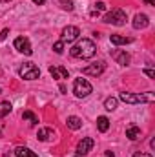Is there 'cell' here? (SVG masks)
Returning a JSON list of instances; mask_svg holds the SVG:
<instances>
[{"instance_id": "obj_18", "label": "cell", "mask_w": 155, "mask_h": 157, "mask_svg": "<svg viewBox=\"0 0 155 157\" xmlns=\"http://www.w3.org/2000/svg\"><path fill=\"white\" fill-rule=\"evenodd\" d=\"M15 154H17V157H39L35 152H31V150L26 148V146H17V148H15Z\"/></svg>"}, {"instance_id": "obj_29", "label": "cell", "mask_w": 155, "mask_h": 157, "mask_svg": "<svg viewBox=\"0 0 155 157\" xmlns=\"http://www.w3.org/2000/svg\"><path fill=\"white\" fill-rule=\"evenodd\" d=\"M33 4H37V6H42V4H46V0H33Z\"/></svg>"}, {"instance_id": "obj_33", "label": "cell", "mask_w": 155, "mask_h": 157, "mask_svg": "<svg viewBox=\"0 0 155 157\" xmlns=\"http://www.w3.org/2000/svg\"><path fill=\"white\" fill-rule=\"evenodd\" d=\"M0 93H2V88H0Z\"/></svg>"}, {"instance_id": "obj_22", "label": "cell", "mask_w": 155, "mask_h": 157, "mask_svg": "<svg viewBox=\"0 0 155 157\" xmlns=\"http://www.w3.org/2000/svg\"><path fill=\"white\" fill-rule=\"evenodd\" d=\"M53 51H55L57 55H62V53H64V42H62V40H57V42L53 44Z\"/></svg>"}, {"instance_id": "obj_12", "label": "cell", "mask_w": 155, "mask_h": 157, "mask_svg": "<svg viewBox=\"0 0 155 157\" xmlns=\"http://www.w3.org/2000/svg\"><path fill=\"white\" fill-rule=\"evenodd\" d=\"M49 73L53 78H70V73L64 66H51L49 68Z\"/></svg>"}, {"instance_id": "obj_5", "label": "cell", "mask_w": 155, "mask_h": 157, "mask_svg": "<svg viewBox=\"0 0 155 157\" xmlns=\"http://www.w3.org/2000/svg\"><path fill=\"white\" fill-rule=\"evenodd\" d=\"M104 70H106V64H104L102 60H99V62H95V64H89V66L82 68V75H89V77H100V75L104 73Z\"/></svg>"}, {"instance_id": "obj_4", "label": "cell", "mask_w": 155, "mask_h": 157, "mask_svg": "<svg viewBox=\"0 0 155 157\" xmlns=\"http://www.w3.org/2000/svg\"><path fill=\"white\" fill-rule=\"evenodd\" d=\"M91 91H93V86H91L86 78H75V80H73V93H75V97L86 99Z\"/></svg>"}, {"instance_id": "obj_27", "label": "cell", "mask_w": 155, "mask_h": 157, "mask_svg": "<svg viewBox=\"0 0 155 157\" xmlns=\"http://www.w3.org/2000/svg\"><path fill=\"white\" fill-rule=\"evenodd\" d=\"M7 35H9V29H2V31H0V40H6Z\"/></svg>"}, {"instance_id": "obj_30", "label": "cell", "mask_w": 155, "mask_h": 157, "mask_svg": "<svg viewBox=\"0 0 155 157\" xmlns=\"http://www.w3.org/2000/svg\"><path fill=\"white\" fill-rule=\"evenodd\" d=\"M104 154H106V157H115V154H113L112 150H108V152H104Z\"/></svg>"}, {"instance_id": "obj_1", "label": "cell", "mask_w": 155, "mask_h": 157, "mask_svg": "<svg viewBox=\"0 0 155 157\" xmlns=\"http://www.w3.org/2000/svg\"><path fill=\"white\" fill-rule=\"evenodd\" d=\"M70 53H71V57H75V59H91V57H95V53H97V46H95V42L89 39H80L70 49Z\"/></svg>"}, {"instance_id": "obj_21", "label": "cell", "mask_w": 155, "mask_h": 157, "mask_svg": "<svg viewBox=\"0 0 155 157\" xmlns=\"http://www.w3.org/2000/svg\"><path fill=\"white\" fill-rule=\"evenodd\" d=\"M22 119L29 121L31 124H37V122H39V119H37V115H35L33 112H24V113H22Z\"/></svg>"}, {"instance_id": "obj_2", "label": "cell", "mask_w": 155, "mask_h": 157, "mask_svg": "<svg viewBox=\"0 0 155 157\" xmlns=\"http://www.w3.org/2000/svg\"><path fill=\"white\" fill-rule=\"evenodd\" d=\"M126 20H128V17H126V13L122 11V9H112V11H108L106 15H104V18H102V22H106V24H112V26H124L126 24Z\"/></svg>"}, {"instance_id": "obj_19", "label": "cell", "mask_w": 155, "mask_h": 157, "mask_svg": "<svg viewBox=\"0 0 155 157\" xmlns=\"http://www.w3.org/2000/svg\"><path fill=\"white\" fill-rule=\"evenodd\" d=\"M11 110H13L11 102H9V101H2V102H0V119H4L6 115H9Z\"/></svg>"}, {"instance_id": "obj_28", "label": "cell", "mask_w": 155, "mask_h": 157, "mask_svg": "<svg viewBox=\"0 0 155 157\" xmlns=\"http://www.w3.org/2000/svg\"><path fill=\"white\" fill-rule=\"evenodd\" d=\"M133 157H153L152 154H144V152H135Z\"/></svg>"}, {"instance_id": "obj_31", "label": "cell", "mask_w": 155, "mask_h": 157, "mask_svg": "<svg viewBox=\"0 0 155 157\" xmlns=\"http://www.w3.org/2000/svg\"><path fill=\"white\" fill-rule=\"evenodd\" d=\"M144 2H146L148 6H155V0H144Z\"/></svg>"}, {"instance_id": "obj_20", "label": "cell", "mask_w": 155, "mask_h": 157, "mask_svg": "<svg viewBox=\"0 0 155 157\" xmlns=\"http://www.w3.org/2000/svg\"><path fill=\"white\" fill-rule=\"evenodd\" d=\"M117 104H119V99H115V97H108V99L104 101V108H106L108 112H113L117 108Z\"/></svg>"}, {"instance_id": "obj_6", "label": "cell", "mask_w": 155, "mask_h": 157, "mask_svg": "<svg viewBox=\"0 0 155 157\" xmlns=\"http://www.w3.org/2000/svg\"><path fill=\"white\" fill-rule=\"evenodd\" d=\"M93 139L91 137H84L82 141H78L77 144V150H75V157H86L89 152H91V148H93Z\"/></svg>"}, {"instance_id": "obj_26", "label": "cell", "mask_w": 155, "mask_h": 157, "mask_svg": "<svg viewBox=\"0 0 155 157\" xmlns=\"http://www.w3.org/2000/svg\"><path fill=\"white\" fill-rule=\"evenodd\" d=\"M104 9H106V4H104V2H97V4H95V11L100 13V11H104Z\"/></svg>"}, {"instance_id": "obj_13", "label": "cell", "mask_w": 155, "mask_h": 157, "mask_svg": "<svg viewBox=\"0 0 155 157\" xmlns=\"http://www.w3.org/2000/svg\"><path fill=\"white\" fill-rule=\"evenodd\" d=\"M37 137H39V141H51L53 137H55V130L53 128H40L39 133H37Z\"/></svg>"}, {"instance_id": "obj_15", "label": "cell", "mask_w": 155, "mask_h": 157, "mask_svg": "<svg viewBox=\"0 0 155 157\" xmlns=\"http://www.w3.org/2000/svg\"><path fill=\"white\" fill-rule=\"evenodd\" d=\"M126 137H128L130 141H137V139H141V128L135 126V124H131V126L126 130Z\"/></svg>"}, {"instance_id": "obj_3", "label": "cell", "mask_w": 155, "mask_h": 157, "mask_svg": "<svg viewBox=\"0 0 155 157\" xmlns=\"http://www.w3.org/2000/svg\"><path fill=\"white\" fill-rule=\"evenodd\" d=\"M18 75L24 80H37V78H40V70L33 62H24L18 70Z\"/></svg>"}, {"instance_id": "obj_7", "label": "cell", "mask_w": 155, "mask_h": 157, "mask_svg": "<svg viewBox=\"0 0 155 157\" xmlns=\"http://www.w3.org/2000/svg\"><path fill=\"white\" fill-rule=\"evenodd\" d=\"M13 46H15V49L17 51H20V53H24V55H31L33 53V48H31V42L28 37H17L15 42H13Z\"/></svg>"}, {"instance_id": "obj_16", "label": "cell", "mask_w": 155, "mask_h": 157, "mask_svg": "<svg viewBox=\"0 0 155 157\" xmlns=\"http://www.w3.org/2000/svg\"><path fill=\"white\" fill-rule=\"evenodd\" d=\"M97 130H99L100 133L108 132V130H110V119L104 117V115H100V117L97 119Z\"/></svg>"}, {"instance_id": "obj_11", "label": "cell", "mask_w": 155, "mask_h": 157, "mask_svg": "<svg viewBox=\"0 0 155 157\" xmlns=\"http://www.w3.org/2000/svg\"><path fill=\"white\" fill-rule=\"evenodd\" d=\"M148 24H150L148 15H144V13H137L135 15V18H133V29H144V28H148Z\"/></svg>"}, {"instance_id": "obj_24", "label": "cell", "mask_w": 155, "mask_h": 157, "mask_svg": "<svg viewBox=\"0 0 155 157\" xmlns=\"http://www.w3.org/2000/svg\"><path fill=\"white\" fill-rule=\"evenodd\" d=\"M144 95V102H153L155 101V93L153 91H146V93H142Z\"/></svg>"}, {"instance_id": "obj_23", "label": "cell", "mask_w": 155, "mask_h": 157, "mask_svg": "<svg viewBox=\"0 0 155 157\" xmlns=\"http://www.w3.org/2000/svg\"><path fill=\"white\" fill-rule=\"evenodd\" d=\"M60 2V7L62 9H66V11H73V0H59Z\"/></svg>"}, {"instance_id": "obj_32", "label": "cell", "mask_w": 155, "mask_h": 157, "mask_svg": "<svg viewBox=\"0 0 155 157\" xmlns=\"http://www.w3.org/2000/svg\"><path fill=\"white\" fill-rule=\"evenodd\" d=\"M0 75H2V68H0Z\"/></svg>"}, {"instance_id": "obj_25", "label": "cell", "mask_w": 155, "mask_h": 157, "mask_svg": "<svg viewBox=\"0 0 155 157\" xmlns=\"http://www.w3.org/2000/svg\"><path fill=\"white\" fill-rule=\"evenodd\" d=\"M142 71H144V75H146V77L155 78V70H152V68H144Z\"/></svg>"}, {"instance_id": "obj_14", "label": "cell", "mask_w": 155, "mask_h": 157, "mask_svg": "<svg viewBox=\"0 0 155 157\" xmlns=\"http://www.w3.org/2000/svg\"><path fill=\"white\" fill-rule=\"evenodd\" d=\"M110 40H112V44H115V46H124V44H130V42H133L131 37H122V35H110Z\"/></svg>"}, {"instance_id": "obj_10", "label": "cell", "mask_w": 155, "mask_h": 157, "mask_svg": "<svg viewBox=\"0 0 155 157\" xmlns=\"http://www.w3.org/2000/svg\"><path fill=\"white\" fill-rule=\"evenodd\" d=\"M112 57L115 59V62L120 64V66H128V64H130V55H128L124 49H113V51H112Z\"/></svg>"}, {"instance_id": "obj_8", "label": "cell", "mask_w": 155, "mask_h": 157, "mask_svg": "<svg viewBox=\"0 0 155 157\" xmlns=\"http://www.w3.org/2000/svg\"><path fill=\"white\" fill-rule=\"evenodd\" d=\"M119 101L126 102V104H141L144 102V95L142 93H131V91H122L119 95Z\"/></svg>"}, {"instance_id": "obj_17", "label": "cell", "mask_w": 155, "mask_h": 157, "mask_svg": "<svg viewBox=\"0 0 155 157\" xmlns=\"http://www.w3.org/2000/svg\"><path fill=\"white\" fill-rule=\"evenodd\" d=\"M66 124H68L70 130H78V128L82 126V119L77 117V115H71V117L66 119Z\"/></svg>"}, {"instance_id": "obj_9", "label": "cell", "mask_w": 155, "mask_h": 157, "mask_svg": "<svg viewBox=\"0 0 155 157\" xmlns=\"http://www.w3.org/2000/svg\"><path fill=\"white\" fill-rule=\"evenodd\" d=\"M78 37H80V29H78L77 26H66V28L62 29L60 40H62V42H73V40H77Z\"/></svg>"}]
</instances>
